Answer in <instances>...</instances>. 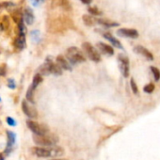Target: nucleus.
<instances>
[{"label":"nucleus","mask_w":160,"mask_h":160,"mask_svg":"<svg viewBox=\"0 0 160 160\" xmlns=\"http://www.w3.org/2000/svg\"><path fill=\"white\" fill-rule=\"evenodd\" d=\"M117 35L124 38L137 39L138 37V32L136 29H132V28H120L117 30Z\"/></svg>","instance_id":"0eeeda50"},{"label":"nucleus","mask_w":160,"mask_h":160,"mask_svg":"<svg viewBox=\"0 0 160 160\" xmlns=\"http://www.w3.org/2000/svg\"><path fill=\"white\" fill-rule=\"evenodd\" d=\"M130 85H131V89H132L133 92H134L135 94H138V86H137V84H136V82H135V80H134L133 78L130 80Z\"/></svg>","instance_id":"a878e982"},{"label":"nucleus","mask_w":160,"mask_h":160,"mask_svg":"<svg viewBox=\"0 0 160 160\" xmlns=\"http://www.w3.org/2000/svg\"><path fill=\"white\" fill-rule=\"evenodd\" d=\"M7 137H8V142H7V147H6L5 152L8 153V152L12 150V146H13L14 143H15L16 136H15V134H14L13 132H12V131H7Z\"/></svg>","instance_id":"2eb2a0df"},{"label":"nucleus","mask_w":160,"mask_h":160,"mask_svg":"<svg viewBox=\"0 0 160 160\" xmlns=\"http://www.w3.org/2000/svg\"><path fill=\"white\" fill-rule=\"evenodd\" d=\"M7 122H8V124L11 125V126H15V125H16V122H15L12 117H8V118H7Z\"/></svg>","instance_id":"c756f323"},{"label":"nucleus","mask_w":160,"mask_h":160,"mask_svg":"<svg viewBox=\"0 0 160 160\" xmlns=\"http://www.w3.org/2000/svg\"><path fill=\"white\" fill-rule=\"evenodd\" d=\"M118 62H119L120 71H121L122 74L123 75V77H128L129 76V72H130L128 58L123 54H120L118 56Z\"/></svg>","instance_id":"20e7f679"},{"label":"nucleus","mask_w":160,"mask_h":160,"mask_svg":"<svg viewBox=\"0 0 160 160\" xmlns=\"http://www.w3.org/2000/svg\"><path fill=\"white\" fill-rule=\"evenodd\" d=\"M56 61H57L56 63L60 67L61 70H66V71H71L72 70V66H71L70 62L63 56H58Z\"/></svg>","instance_id":"ddd939ff"},{"label":"nucleus","mask_w":160,"mask_h":160,"mask_svg":"<svg viewBox=\"0 0 160 160\" xmlns=\"http://www.w3.org/2000/svg\"><path fill=\"white\" fill-rule=\"evenodd\" d=\"M23 20L28 26L33 25L34 20H35V16H34L33 11L30 8H26L24 10V12H23Z\"/></svg>","instance_id":"1a4fd4ad"},{"label":"nucleus","mask_w":160,"mask_h":160,"mask_svg":"<svg viewBox=\"0 0 160 160\" xmlns=\"http://www.w3.org/2000/svg\"><path fill=\"white\" fill-rule=\"evenodd\" d=\"M27 125L34 133V135H44L48 131L46 126H44L42 124H40V123L32 121V120H28L27 121Z\"/></svg>","instance_id":"39448f33"},{"label":"nucleus","mask_w":160,"mask_h":160,"mask_svg":"<svg viewBox=\"0 0 160 160\" xmlns=\"http://www.w3.org/2000/svg\"><path fill=\"white\" fill-rule=\"evenodd\" d=\"M33 141L38 144L39 146H52L56 145V143L58 141V138L56 136L52 135H34L33 136Z\"/></svg>","instance_id":"f03ea898"},{"label":"nucleus","mask_w":160,"mask_h":160,"mask_svg":"<svg viewBox=\"0 0 160 160\" xmlns=\"http://www.w3.org/2000/svg\"><path fill=\"white\" fill-rule=\"evenodd\" d=\"M8 87L10 88V89H15V87H16V84H15V81L13 79H12V78H10L9 80H8Z\"/></svg>","instance_id":"cd10ccee"},{"label":"nucleus","mask_w":160,"mask_h":160,"mask_svg":"<svg viewBox=\"0 0 160 160\" xmlns=\"http://www.w3.org/2000/svg\"><path fill=\"white\" fill-rule=\"evenodd\" d=\"M66 58H67V60L70 62V64H78V63H82L86 61V58L83 52L74 46H72L67 49Z\"/></svg>","instance_id":"f257e3e1"},{"label":"nucleus","mask_w":160,"mask_h":160,"mask_svg":"<svg viewBox=\"0 0 160 160\" xmlns=\"http://www.w3.org/2000/svg\"><path fill=\"white\" fill-rule=\"evenodd\" d=\"M82 19H83L84 24H85L87 27H92V26H94V25L96 24V19H94V18H93L92 16H91V15L85 14V15H83Z\"/></svg>","instance_id":"a211bd4d"},{"label":"nucleus","mask_w":160,"mask_h":160,"mask_svg":"<svg viewBox=\"0 0 160 160\" xmlns=\"http://www.w3.org/2000/svg\"><path fill=\"white\" fill-rule=\"evenodd\" d=\"M153 91H154V84H152V83H149L146 86H144V88H143V92L145 93H152Z\"/></svg>","instance_id":"b1692460"},{"label":"nucleus","mask_w":160,"mask_h":160,"mask_svg":"<svg viewBox=\"0 0 160 160\" xmlns=\"http://www.w3.org/2000/svg\"><path fill=\"white\" fill-rule=\"evenodd\" d=\"M45 62L47 63V65L49 67L50 73H53L55 75H60V74H62V70L60 69V67L57 63H55L50 57H48L45 59Z\"/></svg>","instance_id":"6e6552de"},{"label":"nucleus","mask_w":160,"mask_h":160,"mask_svg":"<svg viewBox=\"0 0 160 160\" xmlns=\"http://www.w3.org/2000/svg\"><path fill=\"white\" fill-rule=\"evenodd\" d=\"M82 48H83L84 52L86 53V55L89 57V58L92 59V61L99 62L101 60V55H100V53L90 42H84L82 44Z\"/></svg>","instance_id":"7ed1b4c3"},{"label":"nucleus","mask_w":160,"mask_h":160,"mask_svg":"<svg viewBox=\"0 0 160 160\" xmlns=\"http://www.w3.org/2000/svg\"><path fill=\"white\" fill-rule=\"evenodd\" d=\"M150 69H151V72H152V73L153 75L154 80H155V81H159V80H160V71L154 66H151Z\"/></svg>","instance_id":"412c9836"},{"label":"nucleus","mask_w":160,"mask_h":160,"mask_svg":"<svg viewBox=\"0 0 160 160\" xmlns=\"http://www.w3.org/2000/svg\"><path fill=\"white\" fill-rule=\"evenodd\" d=\"M0 160H4V157L1 153H0Z\"/></svg>","instance_id":"473e14b6"},{"label":"nucleus","mask_w":160,"mask_h":160,"mask_svg":"<svg viewBox=\"0 0 160 160\" xmlns=\"http://www.w3.org/2000/svg\"><path fill=\"white\" fill-rule=\"evenodd\" d=\"M134 51H135L137 54L143 56V57H144L145 58H147L148 60H153V56H152V54L147 48H145V47H143V46H141V45H137V46L134 48Z\"/></svg>","instance_id":"9d476101"},{"label":"nucleus","mask_w":160,"mask_h":160,"mask_svg":"<svg viewBox=\"0 0 160 160\" xmlns=\"http://www.w3.org/2000/svg\"><path fill=\"white\" fill-rule=\"evenodd\" d=\"M52 160H67V159H52Z\"/></svg>","instance_id":"72a5a7b5"},{"label":"nucleus","mask_w":160,"mask_h":160,"mask_svg":"<svg viewBox=\"0 0 160 160\" xmlns=\"http://www.w3.org/2000/svg\"><path fill=\"white\" fill-rule=\"evenodd\" d=\"M42 82V76L39 73L35 74V76L33 77V81H32V84H31V88H33L34 90H36V88Z\"/></svg>","instance_id":"6ab92c4d"},{"label":"nucleus","mask_w":160,"mask_h":160,"mask_svg":"<svg viewBox=\"0 0 160 160\" xmlns=\"http://www.w3.org/2000/svg\"><path fill=\"white\" fill-rule=\"evenodd\" d=\"M49 150H50L51 156H58V155L63 154V149L60 147H54V148H51Z\"/></svg>","instance_id":"aec40b11"},{"label":"nucleus","mask_w":160,"mask_h":160,"mask_svg":"<svg viewBox=\"0 0 160 160\" xmlns=\"http://www.w3.org/2000/svg\"><path fill=\"white\" fill-rule=\"evenodd\" d=\"M45 1V0H30V2H31V4L34 6V7H38V6H40L42 3H43Z\"/></svg>","instance_id":"c85d7f7f"},{"label":"nucleus","mask_w":160,"mask_h":160,"mask_svg":"<svg viewBox=\"0 0 160 160\" xmlns=\"http://www.w3.org/2000/svg\"><path fill=\"white\" fill-rule=\"evenodd\" d=\"M103 36H104L105 39H107L108 42H110L111 44H112L113 46H115V47H117V48H119V49H122V48H123L122 45V43L120 42V41L117 40V39H116L113 35H111L110 33H104Z\"/></svg>","instance_id":"dca6fc26"},{"label":"nucleus","mask_w":160,"mask_h":160,"mask_svg":"<svg viewBox=\"0 0 160 160\" xmlns=\"http://www.w3.org/2000/svg\"><path fill=\"white\" fill-rule=\"evenodd\" d=\"M34 89L29 87L28 90V92H27V101L28 102H31L32 104L34 103Z\"/></svg>","instance_id":"4be33fe9"},{"label":"nucleus","mask_w":160,"mask_h":160,"mask_svg":"<svg viewBox=\"0 0 160 160\" xmlns=\"http://www.w3.org/2000/svg\"><path fill=\"white\" fill-rule=\"evenodd\" d=\"M30 36H31V39L34 42H39L40 36H41V33L39 30H32L30 33Z\"/></svg>","instance_id":"5701e85b"},{"label":"nucleus","mask_w":160,"mask_h":160,"mask_svg":"<svg viewBox=\"0 0 160 160\" xmlns=\"http://www.w3.org/2000/svg\"><path fill=\"white\" fill-rule=\"evenodd\" d=\"M22 110L29 118H36L37 117V114H38L37 109L33 106H31L27 100H24L22 102Z\"/></svg>","instance_id":"423d86ee"},{"label":"nucleus","mask_w":160,"mask_h":160,"mask_svg":"<svg viewBox=\"0 0 160 160\" xmlns=\"http://www.w3.org/2000/svg\"><path fill=\"white\" fill-rule=\"evenodd\" d=\"M83 4H85V5H90V4H92V0H80Z\"/></svg>","instance_id":"2f4dec72"},{"label":"nucleus","mask_w":160,"mask_h":160,"mask_svg":"<svg viewBox=\"0 0 160 160\" xmlns=\"http://www.w3.org/2000/svg\"><path fill=\"white\" fill-rule=\"evenodd\" d=\"M97 47L100 50V52L105 54V55H108V56H113L114 55L113 47L108 45V44H107V43H104V42H100L97 43Z\"/></svg>","instance_id":"f8f14e48"},{"label":"nucleus","mask_w":160,"mask_h":160,"mask_svg":"<svg viewBox=\"0 0 160 160\" xmlns=\"http://www.w3.org/2000/svg\"><path fill=\"white\" fill-rule=\"evenodd\" d=\"M15 4L12 2H2L0 3V9H8L10 7H14Z\"/></svg>","instance_id":"bb28decb"},{"label":"nucleus","mask_w":160,"mask_h":160,"mask_svg":"<svg viewBox=\"0 0 160 160\" xmlns=\"http://www.w3.org/2000/svg\"><path fill=\"white\" fill-rule=\"evenodd\" d=\"M88 12H89L90 13H92V15H96V16L102 15V14H103V12H102L101 11H99L96 7H90V8L88 9Z\"/></svg>","instance_id":"393cba45"},{"label":"nucleus","mask_w":160,"mask_h":160,"mask_svg":"<svg viewBox=\"0 0 160 160\" xmlns=\"http://www.w3.org/2000/svg\"><path fill=\"white\" fill-rule=\"evenodd\" d=\"M96 24H99L105 28H114V27H119V23L113 22L108 19H96Z\"/></svg>","instance_id":"f3484780"},{"label":"nucleus","mask_w":160,"mask_h":160,"mask_svg":"<svg viewBox=\"0 0 160 160\" xmlns=\"http://www.w3.org/2000/svg\"><path fill=\"white\" fill-rule=\"evenodd\" d=\"M14 45L18 50H23L27 45L26 34L18 33V36H17V38L15 39V42H14Z\"/></svg>","instance_id":"4468645a"},{"label":"nucleus","mask_w":160,"mask_h":160,"mask_svg":"<svg viewBox=\"0 0 160 160\" xmlns=\"http://www.w3.org/2000/svg\"><path fill=\"white\" fill-rule=\"evenodd\" d=\"M5 74H6L5 67H0V75H5Z\"/></svg>","instance_id":"7c9ffc66"},{"label":"nucleus","mask_w":160,"mask_h":160,"mask_svg":"<svg viewBox=\"0 0 160 160\" xmlns=\"http://www.w3.org/2000/svg\"><path fill=\"white\" fill-rule=\"evenodd\" d=\"M31 152L39 157H49L51 156L50 154V150L42 147H33L31 148Z\"/></svg>","instance_id":"9b49d317"}]
</instances>
